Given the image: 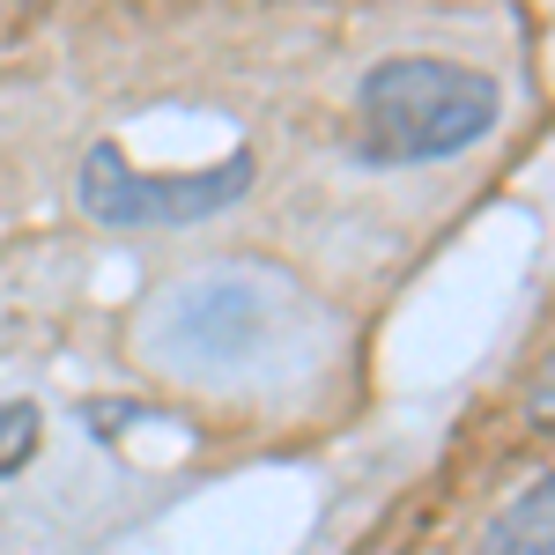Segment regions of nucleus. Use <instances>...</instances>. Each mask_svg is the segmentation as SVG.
I'll return each mask as SVG.
<instances>
[{
  "label": "nucleus",
  "mask_w": 555,
  "mask_h": 555,
  "mask_svg": "<svg viewBox=\"0 0 555 555\" xmlns=\"http://www.w3.org/2000/svg\"><path fill=\"white\" fill-rule=\"evenodd\" d=\"M356 119H363L371 164H444V156H467L474 141L496 133L504 96L481 67L408 52V60H378L363 75Z\"/></svg>",
  "instance_id": "1"
},
{
  "label": "nucleus",
  "mask_w": 555,
  "mask_h": 555,
  "mask_svg": "<svg viewBox=\"0 0 555 555\" xmlns=\"http://www.w3.org/2000/svg\"><path fill=\"white\" fill-rule=\"evenodd\" d=\"M289 319H297V289L267 282L253 267H208L164 289V304L149 311V348L185 378H237L282 348Z\"/></svg>",
  "instance_id": "2"
},
{
  "label": "nucleus",
  "mask_w": 555,
  "mask_h": 555,
  "mask_svg": "<svg viewBox=\"0 0 555 555\" xmlns=\"http://www.w3.org/2000/svg\"><path fill=\"white\" fill-rule=\"evenodd\" d=\"M75 193L104 230H185V222H208L253 193V149H230L208 171H133L112 141H96L82 156Z\"/></svg>",
  "instance_id": "3"
},
{
  "label": "nucleus",
  "mask_w": 555,
  "mask_h": 555,
  "mask_svg": "<svg viewBox=\"0 0 555 555\" xmlns=\"http://www.w3.org/2000/svg\"><path fill=\"white\" fill-rule=\"evenodd\" d=\"M474 555H555V474H541L526 496H512L489 518V533L474 541Z\"/></svg>",
  "instance_id": "4"
},
{
  "label": "nucleus",
  "mask_w": 555,
  "mask_h": 555,
  "mask_svg": "<svg viewBox=\"0 0 555 555\" xmlns=\"http://www.w3.org/2000/svg\"><path fill=\"white\" fill-rule=\"evenodd\" d=\"M38 437H44V415L30 400H8V408H0V481L38 460Z\"/></svg>",
  "instance_id": "5"
},
{
  "label": "nucleus",
  "mask_w": 555,
  "mask_h": 555,
  "mask_svg": "<svg viewBox=\"0 0 555 555\" xmlns=\"http://www.w3.org/2000/svg\"><path fill=\"white\" fill-rule=\"evenodd\" d=\"M526 415L541 429H555V348L541 356V371H533V385H526Z\"/></svg>",
  "instance_id": "6"
}]
</instances>
